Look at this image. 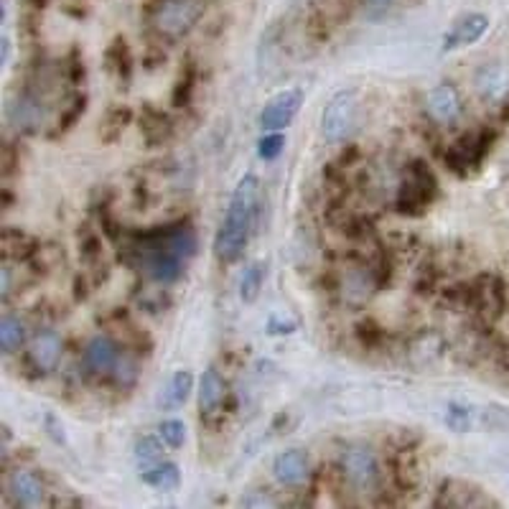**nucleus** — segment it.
I'll return each mask as SVG.
<instances>
[{"mask_svg": "<svg viewBox=\"0 0 509 509\" xmlns=\"http://www.w3.org/2000/svg\"><path fill=\"white\" fill-rule=\"evenodd\" d=\"M476 423H479V415H476L474 407L461 405V403H448L446 426L453 433H467L471 428H476Z\"/></svg>", "mask_w": 509, "mask_h": 509, "instance_id": "nucleus-26", "label": "nucleus"}, {"mask_svg": "<svg viewBox=\"0 0 509 509\" xmlns=\"http://www.w3.org/2000/svg\"><path fill=\"white\" fill-rule=\"evenodd\" d=\"M304 104V89L298 87H290V89H283L278 92L273 100H267V104L263 107V112L258 115V125L267 130V133H275V130H285L293 118L298 115Z\"/></svg>", "mask_w": 509, "mask_h": 509, "instance_id": "nucleus-7", "label": "nucleus"}, {"mask_svg": "<svg viewBox=\"0 0 509 509\" xmlns=\"http://www.w3.org/2000/svg\"><path fill=\"white\" fill-rule=\"evenodd\" d=\"M243 505L244 507H273L275 502L270 499V497H258V499H243Z\"/></svg>", "mask_w": 509, "mask_h": 509, "instance_id": "nucleus-39", "label": "nucleus"}, {"mask_svg": "<svg viewBox=\"0 0 509 509\" xmlns=\"http://www.w3.org/2000/svg\"><path fill=\"white\" fill-rule=\"evenodd\" d=\"M8 59H11V39L3 36V41H0V64L8 66Z\"/></svg>", "mask_w": 509, "mask_h": 509, "instance_id": "nucleus-40", "label": "nucleus"}, {"mask_svg": "<svg viewBox=\"0 0 509 509\" xmlns=\"http://www.w3.org/2000/svg\"><path fill=\"white\" fill-rule=\"evenodd\" d=\"M359 112V95L354 89L336 92L321 115V133L328 143H342L354 130Z\"/></svg>", "mask_w": 509, "mask_h": 509, "instance_id": "nucleus-5", "label": "nucleus"}, {"mask_svg": "<svg viewBox=\"0 0 509 509\" xmlns=\"http://www.w3.org/2000/svg\"><path fill=\"white\" fill-rule=\"evenodd\" d=\"M265 283V263H252L244 267L240 278V298L244 304H255Z\"/></svg>", "mask_w": 509, "mask_h": 509, "instance_id": "nucleus-25", "label": "nucleus"}, {"mask_svg": "<svg viewBox=\"0 0 509 509\" xmlns=\"http://www.w3.org/2000/svg\"><path fill=\"white\" fill-rule=\"evenodd\" d=\"M258 212H260V181L255 174H244L229 197L224 222L214 237V258L220 263H237L243 258L247 240L258 222Z\"/></svg>", "mask_w": 509, "mask_h": 509, "instance_id": "nucleus-1", "label": "nucleus"}, {"mask_svg": "<svg viewBox=\"0 0 509 509\" xmlns=\"http://www.w3.org/2000/svg\"><path fill=\"white\" fill-rule=\"evenodd\" d=\"M26 342V328H23V321L19 316H11L5 313L3 321H0V349L3 354H13L19 351L20 346Z\"/></svg>", "mask_w": 509, "mask_h": 509, "instance_id": "nucleus-23", "label": "nucleus"}, {"mask_svg": "<svg viewBox=\"0 0 509 509\" xmlns=\"http://www.w3.org/2000/svg\"><path fill=\"white\" fill-rule=\"evenodd\" d=\"M428 115L441 125L453 122L461 115V97H459V89L453 84H438L436 89L428 92L426 100Z\"/></svg>", "mask_w": 509, "mask_h": 509, "instance_id": "nucleus-11", "label": "nucleus"}, {"mask_svg": "<svg viewBox=\"0 0 509 509\" xmlns=\"http://www.w3.org/2000/svg\"><path fill=\"white\" fill-rule=\"evenodd\" d=\"M502 122H509V102L507 107H505V112H502Z\"/></svg>", "mask_w": 509, "mask_h": 509, "instance_id": "nucleus-42", "label": "nucleus"}, {"mask_svg": "<svg viewBox=\"0 0 509 509\" xmlns=\"http://www.w3.org/2000/svg\"><path fill=\"white\" fill-rule=\"evenodd\" d=\"M158 433L171 448H181L183 441H186V426L181 420H163L158 426Z\"/></svg>", "mask_w": 509, "mask_h": 509, "instance_id": "nucleus-32", "label": "nucleus"}, {"mask_svg": "<svg viewBox=\"0 0 509 509\" xmlns=\"http://www.w3.org/2000/svg\"><path fill=\"white\" fill-rule=\"evenodd\" d=\"M115 380H118V385H133L135 382V377H138V366L135 362H130V359H122L115 365Z\"/></svg>", "mask_w": 509, "mask_h": 509, "instance_id": "nucleus-34", "label": "nucleus"}, {"mask_svg": "<svg viewBox=\"0 0 509 509\" xmlns=\"http://www.w3.org/2000/svg\"><path fill=\"white\" fill-rule=\"evenodd\" d=\"M43 423H46V430H49V436H51V438H54L57 443H61V446H64V443H66V436H64V428H61L59 420H57V418H54V415L49 413V415L43 418Z\"/></svg>", "mask_w": 509, "mask_h": 509, "instance_id": "nucleus-36", "label": "nucleus"}, {"mask_svg": "<svg viewBox=\"0 0 509 509\" xmlns=\"http://www.w3.org/2000/svg\"><path fill=\"white\" fill-rule=\"evenodd\" d=\"M141 133H143V141L148 143V145H161V143L168 141V135H171V120H168V115L158 110V107H153V104H145L141 110Z\"/></svg>", "mask_w": 509, "mask_h": 509, "instance_id": "nucleus-18", "label": "nucleus"}, {"mask_svg": "<svg viewBox=\"0 0 509 509\" xmlns=\"http://www.w3.org/2000/svg\"><path fill=\"white\" fill-rule=\"evenodd\" d=\"M380 288L377 283V275L372 267H357V270H349L344 275V283H342V293H344V301L349 305H362L372 298V293Z\"/></svg>", "mask_w": 509, "mask_h": 509, "instance_id": "nucleus-15", "label": "nucleus"}, {"mask_svg": "<svg viewBox=\"0 0 509 509\" xmlns=\"http://www.w3.org/2000/svg\"><path fill=\"white\" fill-rule=\"evenodd\" d=\"M357 336H359V342L365 346H369V349H374V346L382 342V328L377 324H372V321H365V324L357 326Z\"/></svg>", "mask_w": 509, "mask_h": 509, "instance_id": "nucleus-33", "label": "nucleus"}, {"mask_svg": "<svg viewBox=\"0 0 509 509\" xmlns=\"http://www.w3.org/2000/svg\"><path fill=\"white\" fill-rule=\"evenodd\" d=\"M487 28L489 19L484 13H468L467 19L459 20V23L453 26V31L446 36L443 51H453V49H459V46H468V43L479 41L487 34Z\"/></svg>", "mask_w": 509, "mask_h": 509, "instance_id": "nucleus-16", "label": "nucleus"}, {"mask_svg": "<svg viewBox=\"0 0 509 509\" xmlns=\"http://www.w3.org/2000/svg\"><path fill=\"white\" fill-rule=\"evenodd\" d=\"M438 194V181L426 161L415 158L405 166L400 194H397V212L407 217H420L433 204Z\"/></svg>", "mask_w": 509, "mask_h": 509, "instance_id": "nucleus-2", "label": "nucleus"}, {"mask_svg": "<svg viewBox=\"0 0 509 509\" xmlns=\"http://www.w3.org/2000/svg\"><path fill=\"white\" fill-rule=\"evenodd\" d=\"M133 120V112H130V107H125V104H115V107H110L107 110V115H104V120L100 125V141L102 143H115L120 141V135L125 133V127L130 125Z\"/></svg>", "mask_w": 509, "mask_h": 509, "instance_id": "nucleus-21", "label": "nucleus"}, {"mask_svg": "<svg viewBox=\"0 0 509 509\" xmlns=\"http://www.w3.org/2000/svg\"><path fill=\"white\" fill-rule=\"evenodd\" d=\"M104 61H107V69L115 72L122 81L130 80V72H133V57H130V49H127V41L118 36L112 39L110 49L104 51Z\"/></svg>", "mask_w": 509, "mask_h": 509, "instance_id": "nucleus-22", "label": "nucleus"}, {"mask_svg": "<svg viewBox=\"0 0 509 509\" xmlns=\"http://www.w3.org/2000/svg\"><path fill=\"white\" fill-rule=\"evenodd\" d=\"M13 166H19V156L13 158V150H11V145L5 143V145H3V176H11Z\"/></svg>", "mask_w": 509, "mask_h": 509, "instance_id": "nucleus-38", "label": "nucleus"}, {"mask_svg": "<svg viewBox=\"0 0 509 509\" xmlns=\"http://www.w3.org/2000/svg\"><path fill=\"white\" fill-rule=\"evenodd\" d=\"M191 387H194V377H191V372L179 369V372L171 377L168 387H166V397H163V405L166 407L183 405V403L189 400V395H191Z\"/></svg>", "mask_w": 509, "mask_h": 509, "instance_id": "nucleus-24", "label": "nucleus"}, {"mask_svg": "<svg viewBox=\"0 0 509 509\" xmlns=\"http://www.w3.org/2000/svg\"><path fill=\"white\" fill-rule=\"evenodd\" d=\"M194 89H197V72H194V66H191V61H189V64L183 66L181 74H179L176 87H174V104H176V107H186V104L191 102Z\"/></svg>", "mask_w": 509, "mask_h": 509, "instance_id": "nucleus-27", "label": "nucleus"}, {"mask_svg": "<svg viewBox=\"0 0 509 509\" xmlns=\"http://www.w3.org/2000/svg\"><path fill=\"white\" fill-rule=\"evenodd\" d=\"M161 453H163V448L156 438H150V436H143V438H138V443H135V459H138L141 464H145V467L158 464Z\"/></svg>", "mask_w": 509, "mask_h": 509, "instance_id": "nucleus-30", "label": "nucleus"}, {"mask_svg": "<svg viewBox=\"0 0 509 509\" xmlns=\"http://www.w3.org/2000/svg\"><path fill=\"white\" fill-rule=\"evenodd\" d=\"M369 5H374V8H382V5H387L389 0H366Z\"/></svg>", "mask_w": 509, "mask_h": 509, "instance_id": "nucleus-41", "label": "nucleus"}, {"mask_svg": "<svg viewBox=\"0 0 509 509\" xmlns=\"http://www.w3.org/2000/svg\"><path fill=\"white\" fill-rule=\"evenodd\" d=\"M143 484L158 489V491H174V489L181 487V468L176 467L174 461H161V464H153L141 474Z\"/></svg>", "mask_w": 509, "mask_h": 509, "instance_id": "nucleus-20", "label": "nucleus"}, {"mask_svg": "<svg viewBox=\"0 0 509 509\" xmlns=\"http://www.w3.org/2000/svg\"><path fill=\"white\" fill-rule=\"evenodd\" d=\"M84 110H87V97L84 95H74L72 97V102L61 110L59 115V133H66V130H72L77 122H80V118L84 115Z\"/></svg>", "mask_w": 509, "mask_h": 509, "instance_id": "nucleus-28", "label": "nucleus"}, {"mask_svg": "<svg viewBox=\"0 0 509 509\" xmlns=\"http://www.w3.org/2000/svg\"><path fill=\"white\" fill-rule=\"evenodd\" d=\"M471 308L489 319H499L507 308V290L497 275H479L471 283Z\"/></svg>", "mask_w": 509, "mask_h": 509, "instance_id": "nucleus-8", "label": "nucleus"}, {"mask_svg": "<svg viewBox=\"0 0 509 509\" xmlns=\"http://www.w3.org/2000/svg\"><path fill=\"white\" fill-rule=\"evenodd\" d=\"M224 397H227V382H224L222 374L217 372V366L204 369L202 387H199V407H202V413H214L224 403Z\"/></svg>", "mask_w": 509, "mask_h": 509, "instance_id": "nucleus-19", "label": "nucleus"}, {"mask_svg": "<svg viewBox=\"0 0 509 509\" xmlns=\"http://www.w3.org/2000/svg\"><path fill=\"white\" fill-rule=\"evenodd\" d=\"M273 474L283 487H301L308 479V474H311V464H308L305 451L288 448L283 453H278L275 461H273Z\"/></svg>", "mask_w": 509, "mask_h": 509, "instance_id": "nucleus-10", "label": "nucleus"}, {"mask_svg": "<svg viewBox=\"0 0 509 509\" xmlns=\"http://www.w3.org/2000/svg\"><path fill=\"white\" fill-rule=\"evenodd\" d=\"M494 141H497V133L487 130V127L461 135L453 145H448V150L443 153L448 171H453L456 176H467L471 171H476L482 166V161L489 156Z\"/></svg>", "mask_w": 509, "mask_h": 509, "instance_id": "nucleus-4", "label": "nucleus"}, {"mask_svg": "<svg viewBox=\"0 0 509 509\" xmlns=\"http://www.w3.org/2000/svg\"><path fill=\"white\" fill-rule=\"evenodd\" d=\"M81 80H84V66H81L80 51H72V57H69V81L80 84Z\"/></svg>", "mask_w": 509, "mask_h": 509, "instance_id": "nucleus-35", "label": "nucleus"}, {"mask_svg": "<svg viewBox=\"0 0 509 509\" xmlns=\"http://www.w3.org/2000/svg\"><path fill=\"white\" fill-rule=\"evenodd\" d=\"M285 148V135H281L278 130L275 133H270V135H265L258 143V156L263 158V161H275L281 153H283Z\"/></svg>", "mask_w": 509, "mask_h": 509, "instance_id": "nucleus-31", "label": "nucleus"}, {"mask_svg": "<svg viewBox=\"0 0 509 509\" xmlns=\"http://www.w3.org/2000/svg\"><path fill=\"white\" fill-rule=\"evenodd\" d=\"M202 0H161L153 11V28L163 39H181L202 19Z\"/></svg>", "mask_w": 509, "mask_h": 509, "instance_id": "nucleus-3", "label": "nucleus"}, {"mask_svg": "<svg viewBox=\"0 0 509 509\" xmlns=\"http://www.w3.org/2000/svg\"><path fill=\"white\" fill-rule=\"evenodd\" d=\"M28 354H31V362H34L36 369H41V372H54L61 359L59 334L51 331V328L39 331V334L34 336V342H31Z\"/></svg>", "mask_w": 509, "mask_h": 509, "instance_id": "nucleus-14", "label": "nucleus"}, {"mask_svg": "<svg viewBox=\"0 0 509 509\" xmlns=\"http://www.w3.org/2000/svg\"><path fill=\"white\" fill-rule=\"evenodd\" d=\"M342 471H344L346 482L357 491H369L380 484V464H377V456L372 448H346L342 456Z\"/></svg>", "mask_w": 509, "mask_h": 509, "instance_id": "nucleus-6", "label": "nucleus"}, {"mask_svg": "<svg viewBox=\"0 0 509 509\" xmlns=\"http://www.w3.org/2000/svg\"><path fill=\"white\" fill-rule=\"evenodd\" d=\"M8 118L16 125V130L36 133L43 122V102L34 92H23L19 100L8 107Z\"/></svg>", "mask_w": 509, "mask_h": 509, "instance_id": "nucleus-13", "label": "nucleus"}, {"mask_svg": "<svg viewBox=\"0 0 509 509\" xmlns=\"http://www.w3.org/2000/svg\"><path fill=\"white\" fill-rule=\"evenodd\" d=\"M11 489H13V494H16V502H19L20 507H41L43 505V482H41L39 476L34 474V471H16L13 474V479H11Z\"/></svg>", "mask_w": 509, "mask_h": 509, "instance_id": "nucleus-17", "label": "nucleus"}, {"mask_svg": "<svg viewBox=\"0 0 509 509\" xmlns=\"http://www.w3.org/2000/svg\"><path fill=\"white\" fill-rule=\"evenodd\" d=\"M505 84H509L505 77H502V72L499 69H491V72H484L482 74V80H479V89H482V95L484 97H489V100H497L499 95H505L507 92V87Z\"/></svg>", "mask_w": 509, "mask_h": 509, "instance_id": "nucleus-29", "label": "nucleus"}, {"mask_svg": "<svg viewBox=\"0 0 509 509\" xmlns=\"http://www.w3.org/2000/svg\"><path fill=\"white\" fill-rule=\"evenodd\" d=\"M298 328L296 321H285V324H278V319L273 316L270 321H267V334H273V336H278V334H293Z\"/></svg>", "mask_w": 509, "mask_h": 509, "instance_id": "nucleus-37", "label": "nucleus"}, {"mask_svg": "<svg viewBox=\"0 0 509 509\" xmlns=\"http://www.w3.org/2000/svg\"><path fill=\"white\" fill-rule=\"evenodd\" d=\"M183 263L186 260H183L181 255H176L171 250H163V247H158V250H143V270L156 283H174V281H179L183 273Z\"/></svg>", "mask_w": 509, "mask_h": 509, "instance_id": "nucleus-9", "label": "nucleus"}, {"mask_svg": "<svg viewBox=\"0 0 509 509\" xmlns=\"http://www.w3.org/2000/svg\"><path fill=\"white\" fill-rule=\"evenodd\" d=\"M118 362H120V349L107 336H95L84 346V366L95 374L112 372Z\"/></svg>", "mask_w": 509, "mask_h": 509, "instance_id": "nucleus-12", "label": "nucleus"}]
</instances>
